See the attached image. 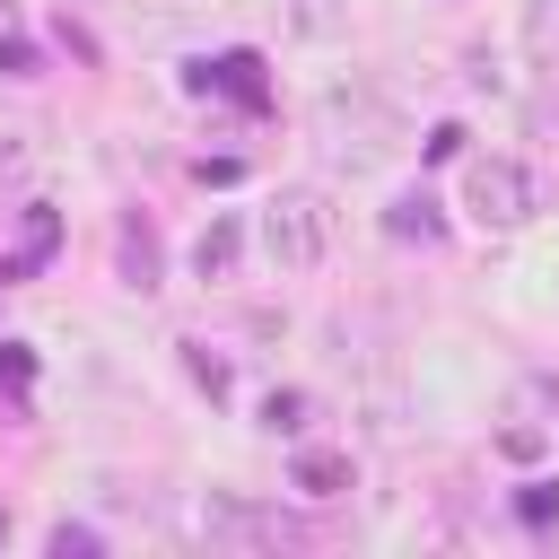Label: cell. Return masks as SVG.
<instances>
[{
    "label": "cell",
    "instance_id": "6da1fadb",
    "mask_svg": "<svg viewBox=\"0 0 559 559\" xmlns=\"http://www.w3.org/2000/svg\"><path fill=\"white\" fill-rule=\"evenodd\" d=\"M314 131H323V148L349 157V166H376V157H393V148L411 140L402 114H393V96L367 87V79H332V87L314 96Z\"/></svg>",
    "mask_w": 559,
    "mask_h": 559
},
{
    "label": "cell",
    "instance_id": "7a4b0ae2",
    "mask_svg": "<svg viewBox=\"0 0 559 559\" xmlns=\"http://www.w3.org/2000/svg\"><path fill=\"white\" fill-rule=\"evenodd\" d=\"M332 236H341V210H332V192H314V183H280V192L253 210V245H262L271 271H314V262L332 253Z\"/></svg>",
    "mask_w": 559,
    "mask_h": 559
},
{
    "label": "cell",
    "instance_id": "3957f363",
    "mask_svg": "<svg viewBox=\"0 0 559 559\" xmlns=\"http://www.w3.org/2000/svg\"><path fill=\"white\" fill-rule=\"evenodd\" d=\"M463 218H472V227H489V236L533 227V218H542V175H533L524 157H507V148L463 157Z\"/></svg>",
    "mask_w": 559,
    "mask_h": 559
},
{
    "label": "cell",
    "instance_id": "277c9868",
    "mask_svg": "<svg viewBox=\"0 0 559 559\" xmlns=\"http://www.w3.org/2000/svg\"><path fill=\"white\" fill-rule=\"evenodd\" d=\"M201 533H210V542H288L280 515H262V507H245V498H227V489L201 498Z\"/></svg>",
    "mask_w": 559,
    "mask_h": 559
},
{
    "label": "cell",
    "instance_id": "5b68a950",
    "mask_svg": "<svg viewBox=\"0 0 559 559\" xmlns=\"http://www.w3.org/2000/svg\"><path fill=\"white\" fill-rule=\"evenodd\" d=\"M192 87H201V96L218 87V96H236V105H262V61H253V52H218V61H192Z\"/></svg>",
    "mask_w": 559,
    "mask_h": 559
},
{
    "label": "cell",
    "instance_id": "8992f818",
    "mask_svg": "<svg viewBox=\"0 0 559 559\" xmlns=\"http://www.w3.org/2000/svg\"><path fill=\"white\" fill-rule=\"evenodd\" d=\"M236 253H245V218H236V210H210V227H201V245H192V271H201V280H227Z\"/></svg>",
    "mask_w": 559,
    "mask_h": 559
},
{
    "label": "cell",
    "instance_id": "52a82bcc",
    "mask_svg": "<svg viewBox=\"0 0 559 559\" xmlns=\"http://www.w3.org/2000/svg\"><path fill=\"white\" fill-rule=\"evenodd\" d=\"M114 253H122V288L148 297V288H157V227H148V218H122V245H114Z\"/></svg>",
    "mask_w": 559,
    "mask_h": 559
},
{
    "label": "cell",
    "instance_id": "ba28073f",
    "mask_svg": "<svg viewBox=\"0 0 559 559\" xmlns=\"http://www.w3.org/2000/svg\"><path fill=\"white\" fill-rule=\"evenodd\" d=\"M524 52L542 79H559V0H524Z\"/></svg>",
    "mask_w": 559,
    "mask_h": 559
},
{
    "label": "cell",
    "instance_id": "9c48e42d",
    "mask_svg": "<svg viewBox=\"0 0 559 559\" xmlns=\"http://www.w3.org/2000/svg\"><path fill=\"white\" fill-rule=\"evenodd\" d=\"M288 480H297L306 498H341V489H349V454H323V445H314V454H297Z\"/></svg>",
    "mask_w": 559,
    "mask_h": 559
},
{
    "label": "cell",
    "instance_id": "30bf717a",
    "mask_svg": "<svg viewBox=\"0 0 559 559\" xmlns=\"http://www.w3.org/2000/svg\"><path fill=\"white\" fill-rule=\"evenodd\" d=\"M384 227H393V236H419V245H437V236H445V218H437V201H428V192H402Z\"/></svg>",
    "mask_w": 559,
    "mask_h": 559
},
{
    "label": "cell",
    "instance_id": "8fae6325",
    "mask_svg": "<svg viewBox=\"0 0 559 559\" xmlns=\"http://www.w3.org/2000/svg\"><path fill=\"white\" fill-rule=\"evenodd\" d=\"M262 428H271V437H297V428H306V393H271V402H262Z\"/></svg>",
    "mask_w": 559,
    "mask_h": 559
},
{
    "label": "cell",
    "instance_id": "7c38bea8",
    "mask_svg": "<svg viewBox=\"0 0 559 559\" xmlns=\"http://www.w3.org/2000/svg\"><path fill=\"white\" fill-rule=\"evenodd\" d=\"M515 515H524V524H550V515H559V480H524Z\"/></svg>",
    "mask_w": 559,
    "mask_h": 559
},
{
    "label": "cell",
    "instance_id": "4fadbf2b",
    "mask_svg": "<svg viewBox=\"0 0 559 559\" xmlns=\"http://www.w3.org/2000/svg\"><path fill=\"white\" fill-rule=\"evenodd\" d=\"M192 376H201V384H210V393H227V358H210V349H201V341H192Z\"/></svg>",
    "mask_w": 559,
    "mask_h": 559
},
{
    "label": "cell",
    "instance_id": "5bb4252c",
    "mask_svg": "<svg viewBox=\"0 0 559 559\" xmlns=\"http://www.w3.org/2000/svg\"><path fill=\"white\" fill-rule=\"evenodd\" d=\"M52 550H61V559H70V550H96V533H87V524H52Z\"/></svg>",
    "mask_w": 559,
    "mask_h": 559
},
{
    "label": "cell",
    "instance_id": "9a60e30c",
    "mask_svg": "<svg viewBox=\"0 0 559 559\" xmlns=\"http://www.w3.org/2000/svg\"><path fill=\"white\" fill-rule=\"evenodd\" d=\"M0 70H9V79H26V70H35V52H26L17 35H0Z\"/></svg>",
    "mask_w": 559,
    "mask_h": 559
},
{
    "label": "cell",
    "instance_id": "2e32d148",
    "mask_svg": "<svg viewBox=\"0 0 559 559\" xmlns=\"http://www.w3.org/2000/svg\"><path fill=\"white\" fill-rule=\"evenodd\" d=\"M0 384H26V341H9V349H0Z\"/></svg>",
    "mask_w": 559,
    "mask_h": 559
},
{
    "label": "cell",
    "instance_id": "e0dca14e",
    "mask_svg": "<svg viewBox=\"0 0 559 559\" xmlns=\"http://www.w3.org/2000/svg\"><path fill=\"white\" fill-rule=\"evenodd\" d=\"M0 35H17V9H9V0H0Z\"/></svg>",
    "mask_w": 559,
    "mask_h": 559
}]
</instances>
